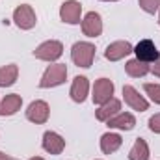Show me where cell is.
Returning a JSON list of instances; mask_svg holds the SVG:
<instances>
[{
  "mask_svg": "<svg viewBox=\"0 0 160 160\" xmlns=\"http://www.w3.org/2000/svg\"><path fill=\"white\" fill-rule=\"evenodd\" d=\"M71 58L78 67H91L95 58V45L88 41H78L71 48Z\"/></svg>",
  "mask_w": 160,
  "mask_h": 160,
  "instance_id": "1",
  "label": "cell"
},
{
  "mask_svg": "<svg viewBox=\"0 0 160 160\" xmlns=\"http://www.w3.org/2000/svg\"><path fill=\"white\" fill-rule=\"evenodd\" d=\"M65 78H67V67H65V63L48 65L39 80V88H56V86L63 84Z\"/></svg>",
  "mask_w": 160,
  "mask_h": 160,
  "instance_id": "2",
  "label": "cell"
},
{
  "mask_svg": "<svg viewBox=\"0 0 160 160\" xmlns=\"http://www.w3.org/2000/svg\"><path fill=\"white\" fill-rule=\"evenodd\" d=\"M62 54H63V45L56 39L45 41L34 50V56L38 60H45V62H56Z\"/></svg>",
  "mask_w": 160,
  "mask_h": 160,
  "instance_id": "3",
  "label": "cell"
},
{
  "mask_svg": "<svg viewBox=\"0 0 160 160\" xmlns=\"http://www.w3.org/2000/svg\"><path fill=\"white\" fill-rule=\"evenodd\" d=\"M13 21H15V24H17L21 30H30V28H34L36 22H38L36 11H34L32 6H28V4H21V6L15 8V11H13Z\"/></svg>",
  "mask_w": 160,
  "mask_h": 160,
  "instance_id": "4",
  "label": "cell"
},
{
  "mask_svg": "<svg viewBox=\"0 0 160 160\" xmlns=\"http://www.w3.org/2000/svg\"><path fill=\"white\" fill-rule=\"evenodd\" d=\"M80 15H82V4L77 0H67L60 8V19L67 24H80Z\"/></svg>",
  "mask_w": 160,
  "mask_h": 160,
  "instance_id": "5",
  "label": "cell"
},
{
  "mask_svg": "<svg viewBox=\"0 0 160 160\" xmlns=\"http://www.w3.org/2000/svg\"><path fill=\"white\" fill-rule=\"evenodd\" d=\"M114 95V82L108 78H99L95 80L93 86V102L95 104H104L106 101H110Z\"/></svg>",
  "mask_w": 160,
  "mask_h": 160,
  "instance_id": "6",
  "label": "cell"
},
{
  "mask_svg": "<svg viewBox=\"0 0 160 160\" xmlns=\"http://www.w3.org/2000/svg\"><path fill=\"white\" fill-rule=\"evenodd\" d=\"M48 116H50V108H48V104H47L45 101H34V102H30V106H28V110H26L28 121H32V123H36V125L47 123Z\"/></svg>",
  "mask_w": 160,
  "mask_h": 160,
  "instance_id": "7",
  "label": "cell"
},
{
  "mask_svg": "<svg viewBox=\"0 0 160 160\" xmlns=\"http://www.w3.org/2000/svg\"><path fill=\"white\" fill-rule=\"evenodd\" d=\"M82 32L88 38H99L102 34V19L99 13L89 11L84 19H82Z\"/></svg>",
  "mask_w": 160,
  "mask_h": 160,
  "instance_id": "8",
  "label": "cell"
},
{
  "mask_svg": "<svg viewBox=\"0 0 160 160\" xmlns=\"http://www.w3.org/2000/svg\"><path fill=\"white\" fill-rule=\"evenodd\" d=\"M132 52L136 54V58H138L140 62H145V63L155 62V60L160 56L158 50H157V45H155L151 39H142L136 47H134Z\"/></svg>",
  "mask_w": 160,
  "mask_h": 160,
  "instance_id": "9",
  "label": "cell"
},
{
  "mask_svg": "<svg viewBox=\"0 0 160 160\" xmlns=\"http://www.w3.org/2000/svg\"><path fill=\"white\" fill-rule=\"evenodd\" d=\"M123 99L125 102L132 108V110H138V112H145L149 108V102L136 91V88L132 86H123Z\"/></svg>",
  "mask_w": 160,
  "mask_h": 160,
  "instance_id": "10",
  "label": "cell"
},
{
  "mask_svg": "<svg viewBox=\"0 0 160 160\" xmlns=\"http://www.w3.org/2000/svg\"><path fill=\"white\" fill-rule=\"evenodd\" d=\"M134 50V47L128 43V41H116V43H110L104 50V58L110 60V62H118L121 58L128 56L130 52Z\"/></svg>",
  "mask_w": 160,
  "mask_h": 160,
  "instance_id": "11",
  "label": "cell"
},
{
  "mask_svg": "<svg viewBox=\"0 0 160 160\" xmlns=\"http://www.w3.org/2000/svg\"><path fill=\"white\" fill-rule=\"evenodd\" d=\"M43 149L50 155H60L63 149H65V140L58 134V132H52V130H47L43 134Z\"/></svg>",
  "mask_w": 160,
  "mask_h": 160,
  "instance_id": "12",
  "label": "cell"
},
{
  "mask_svg": "<svg viewBox=\"0 0 160 160\" xmlns=\"http://www.w3.org/2000/svg\"><path fill=\"white\" fill-rule=\"evenodd\" d=\"M22 106V97L17 95V93H11V95H6L0 102V116H13L21 110Z\"/></svg>",
  "mask_w": 160,
  "mask_h": 160,
  "instance_id": "13",
  "label": "cell"
},
{
  "mask_svg": "<svg viewBox=\"0 0 160 160\" xmlns=\"http://www.w3.org/2000/svg\"><path fill=\"white\" fill-rule=\"evenodd\" d=\"M119 110H121V102L118 101V99H110V101H106L104 104H101V108L95 112V116H97V119L99 121H106L108 119H112L114 116H118L119 114Z\"/></svg>",
  "mask_w": 160,
  "mask_h": 160,
  "instance_id": "14",
  "label": "cell"
},
{
  "mask_svg": "<svg viewBox=\"0 0 160 160\" xmlns=\"http://www.w3.org/2000/svg\"><path fill=\"white\" fill-rule=\"evenodd\" d=\"M89 91V82L86 77H75L73 86H71V99L75 102H84Z\"/></svg>",
  "mask_w": 160,
  "mask_h": 160,
  "instance_id": "15",
  "label": "cell"
},
{
  "mask_svg": "<svg viewBox=\"0 0 160 160\" xmlns=\"http://www.w3.org/2000/svg\"><path fill=\"white\" fill-rule=\"evenodd\" d=\"M110 128H119V130H132L134 125H136V119L132 114L128 112H119L118 116H114L112 119L106 121Z\"/></svg>",
  "mask_w": 160,
  "mask_h": 160,
  "instance_id": "16",
  "label": "cell"
},
{
  "mask_svg": "<svg viewBox=\"0 0 160 160\" xmlns=\"http://www.w3.org/2000/svg\"><path fill=\"white\" fill-rule=\"evenodd\" d=\"M121 143H123V138L119 134H116V132H106V134L101 136V149H102L104 155L116 153L121 147Z\"/></svg>",
  "mask_w": 160,
  "mask_h": 160,
  "instance_id": "17",
  "label": "cell"
},
{
  "mask_svg": "<svg viewBox=\"0 0 160 160\" xmlns=\"http://www.w3.org/2000/svg\"><path fill=\"white\" fill-rule=\"evenodd\" d=\"M125 71H127L128 77H132V78H140V77H145V75L151 71V67H149V63L140 62L138 58H134V60H128V62H127Z\"/></svg>",
  "mask_w": 160,
  "mask_h": 160,
  "instance_id": "18",
  "label": "cell"
},
{
  "mask_svg": "<svg viewBox=\"0 0 160 160\" xmlns=\"http://www.w3.org/2000/svg\"><path fill=\"white\" fill-rule=\"evenodd\" d=\"M17 77H19V67L15 63H9L6 67H0V88L13 86Z\"/></svg>",
  "mask_w": 160,
  "mask_h": 160,
  "instance_id": "19",
  "label": "cell"
},
{
  "mask_svg": "<svg viewBox=\"0 0 160 160\" xmlns=\"http://www.w3.org/2000/svg\"><path fill=\"white\" fill-rule=\"evenodd\" d=\"M128 160H149V147L143 138H138L128 153Z\"/></svg>",
  "mask_w": 160,
  "mask_h": 160,
  "instance_id": "20",
  "label": "cell"
},
{
  "mask_svg": "<svg viewBox=\"0 0 160 160\" xmlns=\"http://www.w3.org/2000/svg\"><path fill=\"white\" fill-rule=\"evenodd\" d=\"M143 89L151 97L153 102L160 104V84H143Z\"/></svg>",
  "mask_w": 160,
  "mask_h": 160,
  "instance_id": "21",
  "label": "cell"
},
{
  "mask_svg": "<svg viewBox=\"0 0 160 160\" xmlns=\"http://www.w3.org/2000/svg\"><path fill=\"white\" fill-rule=\"evenodd\" d=\"M138 2H140V8L145 13H155L160 8V0H138Z\"/></svg>",
  "mask_w": 160,
  "mask_h": 160,
  "instance_id": "22",
  "label": "cell"
},
{
  "mask_svg": "<svg viewBox=\"0 0 160 160\" xmlns=\"http://www.w3.org/2000/svg\"><path fill=\"white\" fill-rule=\"evenodd\" d=\"M149 128H151V132L160 134V114H155V116L149 119Z\"/></svg>",
  "mask_w": 160,
  "mask_h": 160,
  "instance_id": "23",
  "label": "cell"
},
{
  "mask_svg": "<svg viewBox=\"0 0 160 160\" xmlns=\"http://www.w3.org/2000/svg\"><path fill=\"white\" fill-rule=\"evenodd\" d=\"M151 71L155 73V77H158V78H160V56L155 60V65L151 67Z\"/></svg>",
  "mask_w": 160,
  "mask_h": 160,
  "instance_id": "24",
  "label": "cell"
},
{
  "mask_svg": "<svg viewBox=\"0 0 160 160\" xmlns=\"http://www.w3.org/2000/svg\"><path fill=\"white\" fill-rule=\"evenodd\" d=\"M0 160H17V158H13V157H9V155H4V153H0Z\"/></svg>",
  "mask_w": 160,
  "mask_h": 160,
  "instance_id": "25",
  "label": "cell"
},
{
  "mask_svg": "<svg viewBox=\"0 0 160 160\" xmlns=\"http://www.w3.org/2000/svg\"><path fill=\"white\" fill-rule=\"evenodd\" d=\"M30 160H45V158H41V157H34V158H30Z\"/></svg>",
  "mask_w": 160,
  "mask_h": 160,
  "instance_id": "26",
  "label": "cell"
},
{
  "mask_svg": "<svg viewBox=\"0 0 160 160\" xmlns=\"http://www.w3.org/2000/svg\"><path fill=\"white\" fill-rule=\"evenodd\" d=\"M102 2H118V0H102Z\"/></svg>",
  "mask_w": 160,
  "mask_h": 160,
  "instance_id": "27",
  "label": "cell"
},
{
  "mask_svg": "<svg viewBox=\"0 0 160 160\" xmlns=\"http://www.w3.org/2000/svg\"><path fill=\"white\" fill-rule=\"evenodd\" d=\"M158 24H160V13H158Z\"/></svg>",
  "mask_w": 160,
  "mask_h": 160,
  "instance_id": "28",
  "label": "cell"
}]
</instances>
